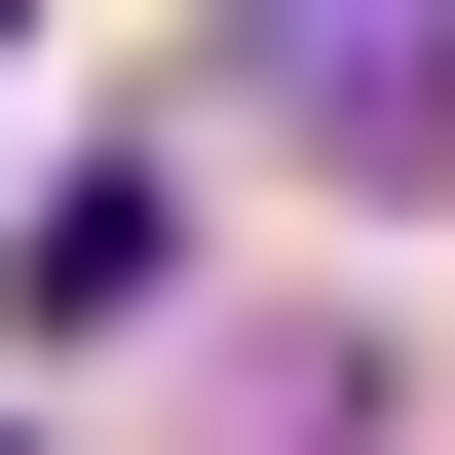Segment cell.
Masks as SVG:
<instances>
[{
    "label": "cell",
    "instance_id": "1",
    "mask_svg": "<svg viewBox=\"0 0 455 455\" xmlns=\"http://www.w3.org/2000/svg\"><path fill=\"white\" fill-rule=\"evenodd\" d=\"M152 266H190V190H152V152H114V190H38V228H0V304H38V341H114V304H152Z\"/></svg>",
    "mask_w": 455,
    "mask_h": 455
}]
</instances>
